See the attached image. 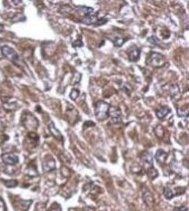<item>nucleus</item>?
Instances as JSON below:
<instances>
[{"label": "nucleus", "mask_w": 189, "mask_h": 211, "mask_svg": "<svg viewBox=\"0 0 189 211\" xmlns=\"http://www.w3.org/2000/svg\"><path fill=\"white\" fill-rule=\"evenodd\" d=\"M108 114L111 115V117L113 118V120L114 122L118 123V122H120V114H121V112L118 107H109V111H108Z\"/></svg>", "instance_id": "obj_8"}, {"label": "nucleus", "mask_w": 189, "mask_h": 211, "mask_svg": "<svg viewBox=\"0 0 189 211\" xmlns=\"http://www.w3.org/2000/svg\"><path fill=\"white\" fill-rule=\"evenodd\" d=\"M155 158H156L157 162L160 164L166 162L167 159H168V154L165 151H163L162 149H159L157 150L156 154H155Z\"/></svg>", "instance_id": "obj_10"}, {"label": "nucleus", "mask_w": 189, "mask_h": 211, "mask_svg": "<svg viewBox=\"0 0 189 211\" xmlns=\"http://www.w3.org/2000/svg\"><path fill=\"white\" fill-rule=\"evenodd\" d=\"M98 17L96 14L93 15H90V16L83 17V18H81V22L86 24V25H92V24H96L98 21Z\"/></svg>", "instance_id": "obj_12"}, {"label": "nucleus", "mask_w": 189, "mask_h": 211, "mask_svg": "<svg viewBox=\"0 0 189 211\" xmlns=\"http://www.w3.org/2000/svg\"><path fill=\"white\" fill-rule=\"evenodd\" d=\"M4 30V25H0V33Z\"/></svg>", "instance_id": "obj_26"}, {"label": "nucleus", "mask_w": 189, "mask_h": 211, "mask_svg": "<svg viewBox=\"0 0 189 211\" xmlns=\"http://www.w3.org/2000/svg\"><path fill=\"white\" fill-rule=\"evenodd\" d=\"M164 195H165V197L167 198V199H168V200H170V199H173V197L174 196V194H173V192L172 191V190L170 189V188H165V190H164Z\"/></svg>", "instance_id": "obj_17"}, {"label": "nucleus", "mask_w": 189, "mask_h": 211, "mask_svg": "<svg viewBox=\"0 0 189 211\" xmlns=\"http://www.w3.org/2000/svg\"><path fill=\"white\" fill-rule=\"evenodd\" d=\"M143 200H144L146 205L150 206L153 203V196H152V195L150 192L146 191L143 194Z\"/></svg>", "instance_id": "obj_15"}, {"label": "nucleus", "mask_w": 189, "mask_h": 211, "mask_svg": "<svg viewBox=\"0 0 189 211\" xmlns=\"http://www.w3.org/2000/svg\"><path fill=\"white\" fill-rule=\"evenodd\" d=\"M147 174H148L149 178L153 180V179H155L158 176V172H157L156 169L152 167V168H150L147 169Z\"/></svg>", "instance_id": "obj_16"}, {"label": "nucleus", "mask_w": 189, "mask_h": 211, "mask_svg": "<svg viewBox=\"0 0 189 211\" xmlns=\"http://www.w3.org/2000/svg\"><path fill=\"white\" fill-rule=\"evenodd\" d=\"M22 123L27 128L36 129L38 126V119L30 113H24L22 116Z\"/></svg>", "instance_id": "obj_3"}, {"label": "nucleus", "mask_w": 189, "mask_h": 211, "mask_svg": "<svg viewBox=\"0 0 189 211\" xmlns=\"http://www.w3.org/2000/svg\"><path fill=\"white\" fill-rule=\"evenodd\" d=\"M173 211H187V209L185 206H180V207H176Z\"/></svg>", "instance_id": "obj_24"}, {"label": "nucleus", "mask_w": 189, "mask_h": 211, "mask_svg": "<svg viewBox=\"0 0 189 211\" xmlns=\"http://www.w3.org/2000/svg\"><path fill=\"white\" fill-rule=\"evenodd\" d=\"M146 64L153 67H161L165 64V58L160 53H152L146 60Z\"/></svg>", "instance_id": "obj_2"}, {"label": "nucleus", "mask_w": 189, "mask_h": 211, "mask_svg": "<svg viewBox=\"0 0 189 211\" xmlns=\"http://www.w3.org/2000/svg\"><path fill=\"white\" fill-rule=\"evenodd\" d=\"M141 56V49L138 48L137 46H132L128 51V57L131 61H137L140 59Z\"/></svg>", "instance_id": "obj_6"}, {"label": "nucleus", "mask_w": 189, "mask_h": 211, "mask_svg": "<svg viewBox=\"0 0 189 211\" xmlns=\"http://www.w3.org/2000/svg\"><path fill=\"white\" fill-rule=\"evenodd\" d=\"M49 130H50L51 134H52L56 139L62 141L63 137L61 135V133L56 128V127H55V125H54L53 122H50V124H49Z\"/></svg>", "instance_id": "obj_11"}, {"label": "nucleus", "mask_w": 189, "mask_h": 211, "mask_svg": "<svg viewBox=\"0 0 189 211\" xmlns=\"http://www.w3.org/2000/svg\"><path fill=\"white\" fill-rule=\"evenodd\" d=\"M2 161L7 165H15L18 162V157L12 153H6L2 154Z\"/></svg>", "instance_id": "obj_5"}, {"label": "nucleus", "mask_w": 189, "mask_h": 211, "mask_svg": "<svg viewBox=\"0 0 189 211\" xmlns=\"http://www.w3.org/2000/svg\"><path fill=\"white\" fill-rule=\"evenodd\" d=\"M141 160H142V162L144 163V165H145V166H147V169L150 168H152V166H153V165H152L153 161H152V157L151 154H149V153H147V152H145V153L142 154Z\"/></svg>", "instance_id": "obj_9"}, {"label": "nucleus", "mask_w": 189, "mask_h": 211, "mask_svg": "<svg viewBox=\"0 0 189 211\" xmlns=\"http://www.w3.org/2000/svg\"><path fill=\"white\" fill-rule=\"evenodd\" d=\"M1 50H2V53H3V55L6 58H7L8 60L12 61L13 63H17V61H18V55L15 52L14 49L11 48L10 46H8V45H4L1 48Z\"/></svg>", "instance_id": "obj_4"}, {"label": "nucleus", "mask_w": 189, "mask_h": 211, "mask_svg": "<svg viewBox=\"0 0 189 211\" xmlns=\"http://www.w3.org/2000/svg\"><path fill=\"white\" fill-rule=\"evenodd\" d=\"M109 107L110 105L106 102L103 101V100H99L95 104V115L96 118L100 121H103L105 119H106L109 116L108 114V111H109Z\"/></svg>", "instance_id": "obj_1"}, {"label": "nucleus", "mask_w": 189, "mask_h": 211, "mask_svg": "<svg viewBox=\"0 0 189 211\" xmlns=\"http://www.w3.org/2000/svg\"><path fill=\"white\" fill-rule=\"evenodd\" d=\"M171 112V110L168 108V107H162L160 108H159L156 111V115L159 119H163L167 116V114H168Z\"/></svg>", "instance_id": "obj_13"}, {"label": "nucleus", "mask_w": 189, "mask_h": 211, "mask_svg": "<svg viewBox=\"0 0 189 211\" xmlns=\"http://www.w3.org/2000/svg\"><path fill=\"white\" fill-rule=\"evenodd\" d=\"M55 161L52 157H46L43 162V169L44 172H49L55 169Z\"/></svg>", "instance_id": "obj_7"}, {"label": "nucleus", "mask_w": 189, "mask_h": 211, "mask_svg": "<svg viewBox=\"0 0 189 211\" xmlns=\"http://www.w3.org/2000/svg\"><path fill=\"white\" fill-rule=\"evenodd\" d=\"M79 13L84 15V17L90 16V15H93L94 14V10L91 8V7H87V6H81L79 7Z\"/></svg>", "instance_id": "obj_14"}, {"label": "nucleus", "mask_w": 189, "mask_h": 211, "mask_svg": "<svg viewBox=\"0 0 189 211\" xmlns=\"http://www.w3.org/2000/svg\"><path fill=\"white\" fill-rule=\"evenodd\" d=\"M79 96V90H77V89H73L72 91H71V92L70 94V97L71 100H75Z\"/></svg>", "instance_id": "obj_20"}, {"label": "nucleus", "mask_w": 189, "mask_h": 211, "mask_svg": "<svg viewBox=\"0 0 189 211\" xmlns=\"http://www.w3.org/2000/svg\"><path fill=\"white\" fill-rule=\"evenodd\" d=\"M126 40H127L126 38H120V37H115L114 40V43L116 46H121Z\"/></svg>", "instance_id": "obj_19"}, {"label": "nucleus", "mask_w": 189, "mask_h": 211, "mask_svg": "<svg viewBox=\"0 0 189 211\" xmlns=\"http://www.w3.org/2000/svg\"><path fill=\"white\" fill-rule=\"evenodd\" d=\"M60 210H61V209H60V206L59 205V204H56V203H54L53 205L50 208V209H49L48 211H60Z\"/></svg>", "instance_id": "obj_21"}, {"label": "nucleus", "mask_w": 189, "mask_h": 211, "mask_svg": "<svg viewBox=\"0 0 189 211\" xmlns=\"http://www.w3.org/2000/svg\"><path fill=\"white\" fill-rule=\"evenodd\" d=\"M82 45H83V43L81 42L80 39H78L73 43V46H82Z\"/></svg>", "instance_id": "obj_25"}, {"label": "nucleus", "mask_w": 189, "mask_h": 211, "mask_svg": "<svg viewBox=\"0 0 189 211\" xmlns=\"http://www.w3.org/2000/svg\"><path fill=\"white\" fill-rule=\"evenodd\" d=\"M148 41H149V42H151V43L153 45H156L157 44H158V42H159V40L157 39V38L153 37V36L149 38V39H148Z\"/></svg>", "instance_id": "obj_23"}, {"label": "nucleus", "mask_w": 189, "mask_h": 211, "mask_svg": "<svg viewBox=\"0 0 189 211\" xmlns=\"http://www.w3.org/2000/svg\"><path fill=\"white\" fill-rule=\"evenodd\" d=\"M6 187L8 188H15L17 186V181L16 180H9V181H3Z\"/></svg>", "instance_id": "obj_18"}, {"label": "nucleus", "mask_w": 189, "mask_h": 211, "mask_svg": "<svg viewBox=\"0 0 189 211\" xmlns=\"http://www.w3.org/2000/svg\"><path fill=\"white\" fill-rule=\"evenodd\" d=\"M0 211H6V203L2 198H0Z\"/></svg>", "instance_id": "obj_22"}]
</instances>
